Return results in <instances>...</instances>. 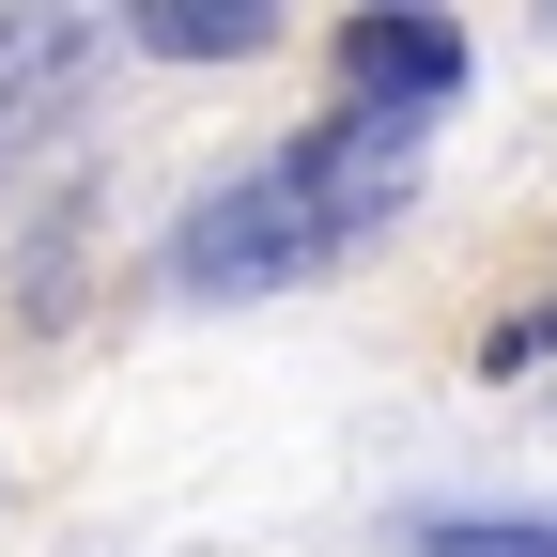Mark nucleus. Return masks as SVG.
<instances>
[{"instance_id": "3", "label": "nucleus", "mask_w": 557, "mask_h": 557, "mask_svg": "<svg viewBox=\"0 0 557 557\" xmlns=\"http://www.w3.org/2000/svg\"><path fill=\"white\" fill-rule=\"evenodd\" d=\"M78 94H94V32L78 16H0V139L78 124Z\"/></svg>"}, {"instance_id": "4", "label": "nucleus", "mask_w": 557, "mask_h": 557, "mask_svg": "<svg viewBox=\"0 0 557 557\" xmlns=\"http://www.w3.org/2000/svg\"><path fill=\"white\" fill-rule=\"evenodd\" d=\"M124 47H156V62H248V47H278V0H139Z\"/></svg>"}, {"instance_id": "5", "label": "nucleus", "mask_w": 557, "mask_h": 557, "mask_svg": "<svg viewBox=\"0 0 557 557\" xmlns=\"http://www.w3.org/2000/svg\"><path fill=\"white\" fill-rule=\"evenodd\" d=\"M418 557H557V527H527V511H418Z\"/></svg>"}, {"instance_id": "2", "label": "nucleus", "mask_w": 557, "mask_h": 557, "mask_svg": "<svg viewBox=\"0 0 557 557\" xmlns=\"http://www.w3.org/2000/svg\"><path fill=\"white\" fill-rule=\"evenodd\" d=\"M341 78H357V109H418V124H434L465 94V32L449 16H357V32H341Z\"/></svg>"}, {"instance_id": "1", "label": "nucleus", "mask_w": 557, "mask_h": 557, "mask_svg": "<svg viewBox=\"0 0 557 557\" xmlns=\"http://www.w3.org/2000/svg\"><path fill=\"white\" fill-rule=\"evenodd\" d=\"M418 171H434V124H418V109H357V94L310 109L278 156L218 171V186L171 218V295L248 310V295H295V278H341L357 248L403 233Z\"/></svg>"}]
</instances>
